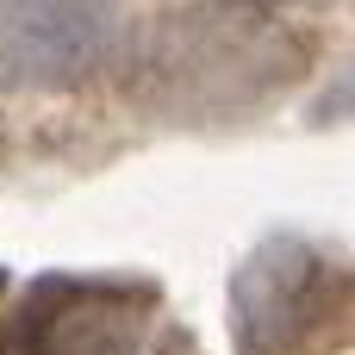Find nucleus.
I'll return each instance as SVG.
<instances>
[{
    "label": "nucleus",
    "instance_id": "obj_1",
    "mask_svg": "<svg viewBox=\"0 0 355 355\" xmlns=\"http://www.w3.org/2000/svg\"><path fill=\"white\" fill-rule=\"evenodd\" d=\"M231 331L237 355H337L355 337V275L275 243L237 275Z\"/></svg>",
    "mask_w": 355,
    "mask_h": 355
},
{
    "label": "nucleus",
    "instance_id": "obj_2",
    "mask_svg": "<svg viewBox=\"0 0 355 355\" xmlns=\"http://www.w3.org/2000/svg\"><path fill=\"white\" fill-rule=\"evenodd\" d=\"M119 50L112 0H0V75L12 87H81Z\"/></svg>",
    "mask_w": 355,
    "mask_h": 355
},
{
    "label": "nucleus",
    "instance_id": "obj_3",
    "mask_svg": "<svg viewBox=\"0 0 355 355\" xmlns=\"http://www.w3.org/2000/svg\"><path fill=\"white\" fill-rule=\"evenodd\" d=\"M150 293L50 281L0 337V355H144L150 337Z\"/></svg>",
    "mask_w": 355,
    "mask_h": 355
}]
</instances>
